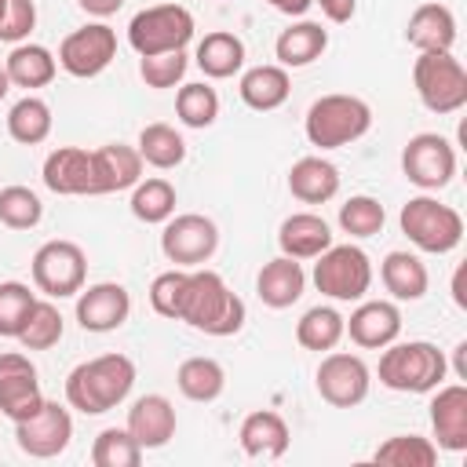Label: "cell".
Listing matches in <instances>:
<instances>
[{
	"mask_svg": "<svg viewBox=\"0 0 467 467\" xmlns=\"http://www.w3.org/2000/svg\"><path fill=\"white\" fill-rule=\"evenodd\" d=\"M135 387V361L128 354H99L80 361L66 376V401L84 416H102L117 409Z\"/></svg>",
	"mask_w": 467,
	"mask_h": 467,
	"instance_id": "obj_1",
	"label": "cell"
},
{
	"mask_svg": "<svg viewBox=\"0 0 467 467\" xmlns=\"http://www.w3.org/2000/svg\"><path fill=\"white\" fill-rule=\"evenodd\" d=\"M179 321H186L204 336H234L244 325V303L237 292H230V285L215 270L193 266L186 277Z\"/></svg>",
	"mask_w": 467,
	"mask_h": 467,
	"instance_id": "obj_2",
	"label": "cell"
},
{
	"mask_svg": "<svg viewBox=\"0 0 467 467\" xmlns=\"http://www.w3.org/2000/svg\"><path fill=\"white\" fill-rule=\"evenodd\" d=\"M449 372L445 354L427 339L387 343L379 354V383L398 394H431Z\"/></svg>",
	"mask_w": 467,
	"mask_h": 467,
	"instance_id": "obj_3",
	"label": "cell"
},
{
	"mask_svg": "<svg viewBox=\"0 0 467 467\" xmlns=\"http://www.w3.org/2000/svg\"><path fill=\"white\" fill-rule=\"evenodd\" d=\"M372 128V109L365 99L358 95H321L310 102L306 117H303V131L310 139V146L317 150H339L358 142L365 131Z\"/></svg>",
	"mask_w": 467,
	"mask_h": 467,
	"instance_id": "obj_4",
	"label": "cell"
},
{
	"mask_svg": "<svg viewBox=\"0 0 467 467\" xmlns=\"http://www.w3.org/2000/svg\"><path fill=\"white\" fill-rule=\"evenodd\" d=\"M401 234L420 248V252H431V255H445L452 252L460 241H463V215L449 204H441L438 197L431 193H420V197H409L401 204Z\"/></svg>",
	"mask_w": 467,
	"mask_h": 467,
	"instance_id": "obj_5",
	"label": "cell"
},
{
	"mask_svg": "<svg viewBox=\"0 0 467 467\" xmlns=\"http://www.w3.org/2000/svg\"><path fill=\"white\" fill-rule=\"evenodd\" d=\"M412 84L431 113H456L467 106V69L452 51H420L412 66Z\"/></svg>",
	"mask_w": 467,
	"mask_h": 467,
	"instance_id": "obj_6",
	"label": "cell"
},
{
	"mask_svg": "<svg viewBox=\"0 0 467 467\" xmlns=\"http://www.w3.org/2000/svg\"><path fill=\"white\" fill-rule=\"evenodd\" d=\"M190 40H193V15L182 4H157V7L139 11L128 22V44L139 51V58L164 55V51H186Z\"/></svg>",
	"mask_w": 467,
	"mask_h": 467,
	"instance_id": "obj_7",
	"label": "cell"
},
{
	"mask_svg": "<svg viewBox=\"0 0 467 467\" xmlns=\"http://www.w3.org/2000/svg\"><path fill=\"white\" fill-rule=\"evenodd\" d=\"M33 285L36 292H44L47 299H66V296H77L88 281V255L77 241H44L36 252H33Z\"/></svg>",
	"mask_w": 467,
	"mask_h": 467,
	"instance_id": "obj_8",
	"label": "cell"
},
{
	"mask_svg": "<svg viewBox=\"0 0 467 467\" xmlns=\"http://www.w3.org/2000/svg\"><path fill=\"white\" fill-rule=\"evenodd\" d=\"M314 285L321 296L354 303L372 285V263L358 244H328L314 263Z\"/></svg>",
	"mask_w": 467,
	"mask_h": 467,
	"instance_id": "obj_9",
	"label": "cell"
},
{
	"mask_svg": "<svg viewBox=\"0 0 467 467\" xmlns=\"http://www.w3.org/2000/svg\"><path fill=\"white\" fill-rule=\"evenodd\" d=\"M401 171L412 186H420L423 193L431 190H441L452 182L456 175V150L445 135L438 131H420L405 142L401 150Z\"/></svg>",
	"mask_w": 467,
	"mask_h": 467,
	"instance_id": "obj_10",
	"label": "cell"
},
{
	"mask_svg": "<svg viewBox=\"0 0 467 467\" xmlns=\"http://www.w3.org/2000/svg\"><path fill=\"white\" fill-rule=\"evenodd\" d=\"M219 248V226L201 215V212H186V215H171L164 223V234H161V252L168 255V263L182 266V270H193L201 263H208Z\"/></svg>",
	"mask_w": 467,
	"mask_h": 467,
	"instance_id": "obj_11",
	"label": "cell"
},
{
	"mask_svg": "<svg viewBox=\"0 0 467 467\" xmlns=\"http://www.w3.org/2000/svg\"><path fill=\"white\" fill-rule=\"evenodd\" d=\"M113 58H117V33L106 22L80 26L58 44V66L80 80L99 77Z\"/></svg>",
	"mask_w": 467,
	"mask_h": 467,
	"instance_id": "obj_12",
	"label": "cell"
},
{
	"mask_svg": "<svg viewBox=\"0 0 467 467\" xmlns=\"http://www.w3.org/2000/svg\"><path fill=\"white\" fill-rule=\"evenodd\" d=\"M368 383H372V372L358 354L332 350L317 365V394L336 409L361 405L368 398Z\"/></svg>",
	"mask_w": 467,
	"mask_h": 467,
	"instance_id": "obj_13",
	"label": "cell"
},
{
	"mask_svg": "<svg viewBox=\"0 0 467 467\" xmlns=\"http://www.w3.org/2000/svg\"><path fill=\"white\" fill-rule=\"evenodd\" d=\"M15 438H18V449L26 456L51 460V456L66 452V445L73 438V416L58 401H47L44 398V405L29 420H18L15 423Z\"/></svg>",
	"mask_w": 467,
	"mask_h": 467,
	"instance_id": "obj_14",
	"label": "cell"
},
{
	"mask_svg": "<svg viewBox=\"0 0 467 467\" xmlns=\"http://www.w3.org/2000/svg\"><path fill=\"white\" fill-rule=\"evenodd\" d=\"M40 405H44V394H40L36 365L18 350H4L0 354V416L18 423V420H29Z\"/></svg>",
	"mask_w": 467,
	"mask_h": 467,
	"instance_id": "obj_15",
	"label": "cell"
},
{
	"mask_svg": "<svg viewBox=\"0 0 467 467\" xmlns=\"http://www.w3.org/2000/svg\"><path fill=\"white\" fill-rule=\"evenodd\" d=\"M131 296L117 281H99L77 292V321L84 332H113L128 321Z\"/></svg>",
	"mask_w": 467,
	"mask_h": 467,
	"instance_id": "obj_16",
	"label": "cell"
},
{
	"mask_svg": "<svg viewBox=\"0 0 467 467\" xmlns=\"http://www.w3.org/2000/svg\"><path fill=\"white\" fill-rule=\"evenodd\" d=\"M44 186L62 197H95V164L91 150L58 146L44 161Z\"/></svg>",
	"mask_w": 467,
	"mask_h": 467,
	"instance_id": "obj_17",
	"label": "cell"
},
{
	"mask_svg": "<svg viewBox=\"0 0 467 467\" xmlns=\"http://www.w3.org/2000/svg\"><path fill=\"white\" fill-rule=\"evenodd\" d=\"M401 332V310L390 299H368L350 317H343V336H350L365 350H383Z\"/></svg>",
	"mask_w": 467,
	"mask_h": 467,
	"instance_id": "obj_18",
	"label": "cell"
},
{
	"mask_svg": "<svg viewBox=\"0 0 467 467\" xmlns=\"http://www.w3.org/2000/svg\"><path fill=\"white\" fill-rule=\"evenodd\" d=\"M438 394L431 398V427H434V445L445 452H463L467 449V387L449 383L434 387Z\"/></svg>",
	"mask_w": 467,
	"mask_h": 467,
	"instance_id": "obj_19",
	"label": "cell"
},
{
	"mask_svg": "<svg viewBox=\"0 0 467 467\" xmlns=\"http://www.w3.org/2000/svg\"><path fill=\"white\" fill-rule=\"evenodd\" d=\"M128 434L146 449H164L175 438V409L164 394H142L128 409Z\"/></svg>",
	"mask_w": 467,
	"mask_h": 467,
	"instance_id": "obj_20",
	"label": "cell"
},
{
	"mask_svg": "<svg viewBox=\"0 0 467 467\" xmlns=\"http://www.w3.org/2000/svg\"><path fill=\"white\" fill-rule=\"evenodd\" d=\"M91 164H95V197L131 190L142 179V157L135 146H124V142H109V146L91 150Z\"/></svg>",
	"mask_w": 467,
	"mask_h": 467,
	"instance_id": "obj_21",
	"label": "cell"
},
{
	"mask_svg": "<svg viewBox=\"0 0 467 467\" xmlns=\"http://www.w3.org/2000/svg\"><path fill=\"white\" fill-rule=\"evenodd\" d=\"M405 40L420 51H452L456 44V15L445 4H420L409 15Z\"/></svg>",
	"mask_w": 467,
	"mask_h": 467,
	"instance_id": "obj_22",
	"label": "cell"
},
{
	"mask_svg": "<svg viewBox=\"0 0 467 467\" xmlns=\"http://www.w3.org/2000/svg\"><path fill=\"white\" fill-rule=\"evenodd\" d=\"M303 288H306V274H303L299 259H292V255H277V259L263 263V270H259V277H255L259 299H263L266 306H274V310L292 306V303L303 296Z\"/></svg>",
	"mask_w": 467,
	"mask_h": 467,
	"instance_id": "obj_23",
	"label": "cell"
},
{
	"mask_svg": "<svg viewBox=\"0 0 467 467\" xmlns=\"http://www.w3.org/2000/svg\"><path fill=\"white\" fill-rule=\"evenodd\" d=\"M237 438H241V449L248 456H259V460H281L288 452V441H292L288 423L270 409L248 412L241 431H237Z\"/></svg>",
	"mask_w": 467,
	"mask_h": 467,
	"instance_id": "obj_24",
	"label": "cell"
},
{
	"mask_svg": "<svg viewBox=\"0 0 467 467\" xmlns=\"http://www.w3.org/2000/svg\"><path fill=\"white\" fill-rule=\"evenodd\" d=\"M288 190L303 204H325L339 193V168L325 157H299L288 168Z\"/></svg>",
	"mask_w": 467,
	"mask_h": 467,
	"instance_id": "obj_25",
	"label": "cell"
},
{
	"mask_svg": "<svg viewBox=\"0 0 467 467\" xmlns=\"http://www.w3.org/2000/svg\"><path fill=\"white\" fill-rule=\"evenodd\" d=\"M277 244H281V255H292V259H317L328 244H332V230L321 215L314 212H296L281 223L277 230Z\"/></svg>",
	"mask_w": 467,
	"mask_h": 467,
	"instance_id": "obj_26",
	"label": "cell"
},
{
	"mask_svg": "<svg viewBox=\"0 0 467 467\" xmlns=\"http://www.w3.org/2000/svg\"><path fill=\"white\" fill-rule=\"evenodd\" d=\"M328 47V29L321 22H292L288 29H281L277 44H274V55H277V66L285 69H299V66H310L325 55Z\"/></svg>",
	"mask_w": 467,
	"mask_h": 467,
	"instance_id": "obj_27",
	"label": "cell"
},
{
	"mask_svg": "<svg viewBox=\"0 0 467 467\" xmlns=\"http://www.w3.org/2000/svg\"><path fill=\"white\" fill-rule=\"evenodd\" d=\"M241 102L259 109V113H270L277 106H285L288 91H292V80H288V69L285 66H252L241 73Z\"/></svg>",
	"mask_w": 467,
	"mask_h": 467,
	"instance_id": "obj_28",
	"label": "cell"
},
{
	"mask_svg": "<svg viewBox=\"0 0 467 467\" xmlns=\"http://www.w3.org/2000/svg\"><path fill=\"white\" fill-rule=\"evenodd\" d=\"M379 277H383V288L401 299V303H416L427 296V266L420 263V255L412 252H387L383 263H379Z\"/></svg>",
	"mask_w": 467,
	"mask_h": 467,
	"instance_id": "obj_29",
	"label": "cell"
},
{
	"mask_svg": "<svg viewBox=\"0 0 467 467\" xmlns=\"http://www.w3.org/2000/svg\"><path fill=\"white\" fill-rule=\"evenodd\" d=\"M193 62L201 66L204 77L226 80V77H234V73H241V66H244V40H241L237 33L215 29V33H208V36L197 44Z\"/></svg>",
	"mask_w": 467,
	"mask_h": 467,
	"instance_id": "obj_30",
	"label": "cell"
},
{
	"mask_svg": "<svg viewBox=\"0 0 467 467\" xmlns=\"http://www.w3.org/2000/svg\"><path fill=\"white\" fill-rule=\"evenodd\" d=\"M4 69L15 88H47L58 73V58L44 44H15Z\"/></svg>",
	"mask_w": 467,
	"mask_h": 467,
	"instance_id": "obj_31",
	"label": "cell"
},
{
	"mask_svg": "<svg viewBox=\"0 0 467 467\" xmlns=\"http://www.w3.org/2000/svg\"><path fill=\"white\" fill-rule=\"evenodd\" d=\"M175 383H179L182 398L208 405V401H215V398L223 394L226 372H223V365H219L215 358H204V354H201V358H186V361L179 365Z\"/></svg>",
	"mask_w": 467,
	"mask_h": 467,
	"instance_id": "obj_32",
	"label": "cell"
},
{
	"mask_svg": "<svg viewBox=\"0 0 467 467\" xmlns=\"http://www.w3.org/2000/svg\"><path fill=\"white\" fill-rule=\"evenodd\" d=\"M7 135L22 146H36L51 135V106L36 95H26L7 113Z\"/></svg>",
	"mask_w": 467,
	"mask_h": 467,
	"instance_id": "obj_33",
	"label": "cell"
},
{
	"mask_svg": "<svg viewBox=\"0 0 467 467\" xmlns=\"http://www.w3.org/2000/svg\"><path fill=\"white\" fill-rule=\"evenodd\" d=\"M135 150H139L142 164H153L161 171L182 164V157H186V142L171 124H146L139 131V146Z\"/></svg>",
	"mask_w": 467,
	"mask_h": 467,
	"instance_id": "obj_34",
	"label": "cell"
},
{
	"mask_svg": "<svg viewBox=\"0 0 467 467\" xmlns=\"http://www.w3.org/2000/svg\"><path fill=\"white\" fill-rule=\"evenodd\" d=\"M296 339L306 350H332L343 339V314L336 306H310L299 321H296Z\"/></svg>",
	"mask_w": 467,
	"mask_h": 467,
	"instance_id": "obj_35",
	"label": "cell"
},
{
	"mask_svg": "<svg viewBox=\"0 0 467 467\" xmlns=\"http://www.w3.org/2000/svg\"><path fill=\"white\" fill-rule=\"evenodd\" d=\"M131 215L139 223H168L175 215V186L168 179H139L131 186Z\"/></svg>",
	"mask_w": 467,
	"mask_h": 467,
	"instance_id": "obj_36",
	"label": "cell"
},
{
	"mask_svg": "<svg viewBox=\"0 0 467 467\" xmlns=\"http://www.w3.org/2000/svg\"><path fill=\"white\" fill-rule=\"evenodd\" d=\"M372 460L390 463V467H434L438 445L431 438H420V434H394L372 452Z\"/></svg>",
	"mask_w": 467,
	"mask_h": 467,
	"instance_id": "obj_37",
	"label": "cell"
},
{
	"mask_svg": "<svg viewBox=\"0 0 467 467\" xmlns=\"http://www.w3.org/2000/svg\"><path fill=\"white\" fill-rule=\"evenodd\" d=\"M91 463L95 467H139L142 445L128 434V427H106L91 441Z\"/></svg>",
	"mask_w": 467,
	"mask_h": 467,
	"instance_id": "obj_38",
	"label": "cell"
},
{
	"mask_svg": "<svg viewBox=\"0 0 467 467\" xmlns=\"http://www.w3.org/2000/svg\"><path fill=\"white\" fill-rule=\"evenodd\" d=\"M62 328H66V321H62L58 306L51 299H36L29 317H26V325H22V332H18V343L26 350H51L62 339Z\"/></svg>",
	"mask_w": 467,
	"mask_h": 467,
	"instance_id": "obj_39",
	"label": "cell"
},
{
	"mask_svg": "<svg viewBox=\"0 0 467 467\" xmlns=\"http://www.w3.org/2000/svg\"><path fill=\"white\" fill-rule=\"evenodd\" d=\"M175 113L186 128H208L219 117V95L212 84H182L175 95Z\"/></svg>",
	"mask_w": 467,
	"mask_h": 467,
	"instance_id": "obj_40",
	"label": "cell"
},
{
	"mask_svg": "<svg viewBox=\"0 0 467 467\" xmlns=\"http://www.w3.org/2000/svg\"><path fill=\"white\" fill-rule=\"evenodd\" d=\"M44 219V204L29 186H4L0 190V223L7 230H33Z\"/></svg>",
	"mask_w": 467,
	"mask_h": 467,
	"instance_id": "obj_41",
	"label": "cell"
},
{
	"mask_svg": "<svg viewBox=\"0 0 467 467\" xmlns=\"http://www.w3.org/2000/svg\"><path fill=\"white\" fill-rule=\"evenodd\" d=\"M383 223H387V212H383V204H379L376 197H368V193H358V197H350L347 204H339V226H343V234H350V237H376V234L383 230Z\"/></svg>",
	"mask_w": 467,
	"mask_h": 467,
	"instance_id": "obj_42",
	"label": "cell"
},
{
	"mask_svg": "<svg viewBox=\"0 0 467 467\" xmlns=\"http://www.w3.org/2000/svg\"><path fill=\"white\" fill-rule=\"evenodd\" d=\"M33 303H36V296L29 292V285H22V281H4L0 285V336L4 339H18Z\"/></svg>",
	"mask_w": 467,
	"mask_h": 467,
	"instance_id": "obj_43",
	"label": "cell"
},
{
	"mask_svg": "<svg viewBox=\"0 0 467 467\" xmlns=\"http://www.w3.org/2000/svg\"><path fill=\"white\" fill-rule=\"evenodd\" d=\"M186 277H190V270H182V266H171V270H164V274L153 277V285H150V306H153L161 317H175V321H179Z\"/></svg>",
	"mask_w": 467,
	"mask_h": 467,
	"instance_id": "obj_44",
	"label": "cell"
},
{
	"mask_svg": "<svg viewBox=\"0 0 467 467\" xmlns=\"http://www.w3.org/2000/svg\"><path fill=\"white\" fill-rule=\"evenodd\" d=\"M186 51H164V55H146L139 62V73L146 80V88H175L186 77Z\"/></svg>",
	"mask_w": 467,
	"mask_h": 467,
	"instance_id": "obj_45",
	"label": "cell"
},
{
	"mask_svg": "<svg viewBox=\"0 0 467 467\" xmlns=\"http://www.w3.org/2000/svg\"><path fill=\"white\" fill-rule=\"evenodd\" d=\"M36 26V4L33 0H4L0 11V40L4 44H22Z\"/></svg>",
	"mask_w": 467,
	"mask_h": 467,
	"instance_id": "obj_46",
	"label": "cell"
},
{
	"mask_svg": "<svg viewBox=\"0 0 467 467\" xmlns=\"http://www.w3.org/2000/svg\"><path fill=\"white\" fill-rule=\"evenodd\" d=\"M317 7H321V15L328 18V22H350L354 15H358V0H314Z\"/></svg>",
	"mask_w": 467,
	"mask_h": 467,
	"instance_id": "obj_47",
	"label": "cell"
},
{
	"mask_svg": "<svg viewBox=\"0 0 467 467\" xmlns=\"http://www.w3.org/2000/svg\"><path fill=\"white\" fill-rule=\"evenodd\" d=\"M88 15H95V18H109V15H117L120 11V4L124 0H77Z\"/></svg>",
	"mask_w": 467,
	"mask_h": 467,
	"instance_id": "obj_48",
	"label": "cell"
},
{
	"mask_svg": "<svg viewBox=\"0 0 467 467\" xmlns=\"http://www.w3.org/2000/svg\"><path fill=\"white\" fill-rule=\"evenodd\" d=\"M274 11H281V15H292V18H299V15H306L310 11V4L314 0H266Z\"/></svg>",
	"mask_w": 467,
	"mask_h": 467,
	"instance_id": "obj_49",
	"label": "cell"
},
{
	"mask_svg": "<svg viewBox=\"0 0 467 467\" xmlns=\"http://www.w3.org/2000/svg\"><path fill=\"white\" fill-rule=\"evenodd\" d=\"M452 299H456V306H467V292H463V266L456 270V277H452Z\"/></svg>",
	"mask_w": 467,
	"mask_h": 467,
	"instance_id": "obj_50",
	"label": "cell"
},
{
	"mask_svg": "<svg viewBox=\"0 0 467 467\" xmlns=\"http://www.w3.org/2000/svg\"><path fill=\"white\" fill-rule=\"evenodd\" d=\"M7 91H11V80H7V69H4V66H0V99H4V95H7Z\"/></svg>",
	"mask_w": 467,
	"mask_h": 467,
	"instance_id": "obj_51",
	"label": "cell"
},
{
	"mask_svg": "<svg viewBox=\"0 0 467 467\" xmlns=\"http://www.w3.org/2000/svg\"><path fill=\"white\" fill-rule=\"evenodd\" d=\"M0 11H4V0H0Z\"/></svg>",
	"mask_w": 467,
	"mask_h": 467,
	"instance_id": "obj_52",
	"label": "cell"
}]
</instances>
